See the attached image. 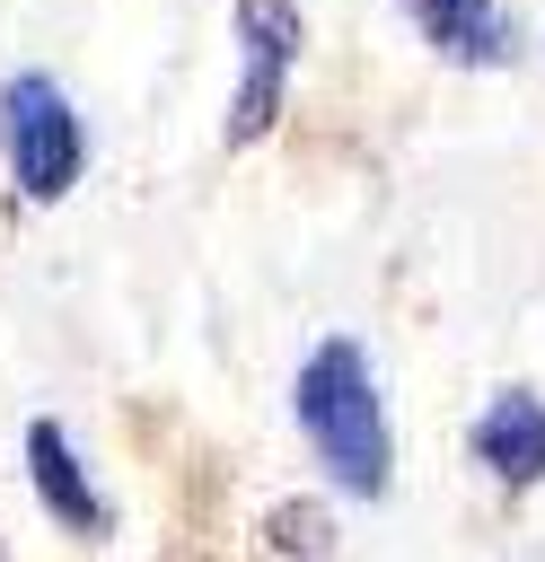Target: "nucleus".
<instances>
[{"mask_svg": "<svg viewBox=\"0 0 545 562\" xmlns=\"http://www.w3.org/2000/svg\"><path fill=\"white\" fill-rule=\"evenodd\" d=\"M466 457L492 492H536L545 483V395L536 386H492L466 422Z\"/></svg>", "mask_w": 545, "mask_h": 562, "instance_id": "obj_5", "label": "nucleus"}, {"mask_svg": "<svg viewBox=\"0 0 545 562\" xmlns=\"http://www.w3.org/2000/svg\"><path fill=\"white\" fill-rule=\"evenodd\" d=\"M290 422L316 457V474L343 501H387L396 492V422L378 395V360L360 334H316L290 369Z\"/></svg>", "mask_w": 545, "mask_h": 562, "instance_id": "obj_1", "label": "nucleus"}, {"mask_svg": "<svg viewBox=\"0 0 545 562\" xmlns=\"http://www.w3.org/2000/svg\"><path fill=\"white\" fill-rule=\"evenodd\" d=\"M413 18V35L448 61V70H510L519 61V26L501 0H396Z\"/></svg>", "mask_w": 545, "mask_h": 562, "instance_id": "obj_6", "label": "nucleus"}, {"mask_svg": "<svg viewBox=\"0 0 545 562\" xmlns=\"http://www.w3.org/2000/svg\"><path fill=\"white\" fill-rule=\"evenodd\" d=\"M176 562H220V553H176Z\"/></svg>", "mask_w": 545, "mask_h": 562, "instance_id": "obj_8", "label": "nucleus"}, {"mask_svg": "<svg viewBox=\"0 0 545 562\" xmlns=\"http://www.w3.org/2000/svg\"><path fill=\"white\" fill-rule=\"evenodd\" d=\"M229 35H237V79H229L220 149H255L290 114V79H299V53H308V9L299 0H229Z\"/></svg>", "mask_w": 545, "mask_h": 562, "instance_id": "obj_3", "label": "nucleus"}, {"mask_svg": "<svg viewBox=\"0 0 545 562\" xmlns=\"http://www.w3.org/2000/svg\"><path fill=\"white\" fill-rule=\"evenodd\" d=\"M18 448H26V492H35V509H44L70 544H114V501L97 492L88 457L70 448V430H62L53 413H35Z\"/></svg>", "mask_w": 545, "mask_h": 562, "instance_id": "obj_4", "label": "nucleus"}, {"mask_svg": "<svg viewBox=\"0 0 545 562\" xmlns=\"http://www.w3.org/2000/svg\"><path fill=\"white\" fill-rule=\"evenodd\" d=\"M264 544H272V562H325L343 544V527H334L325 501H272L264 509Z\"/></svg>", "mask_w": 545, "mask_h": 562, "instance_id": "obj_7", "label": "nucleus"}, {"mask_svg": "<svg viewBox=\"0 0 545 562\" xmlns=\"http://www.w3.org/2000/svg\"><path fill=\"white\" fill-rule=\"evenodd\" d=\"M0 176L26 211H53L88 176V123L53 70H9L0 79Z\"/></svg>", "mask_w": 545, "mask_h": 562, "instance_id": "obj_2", "label": "nucleus"}]
</instances>
